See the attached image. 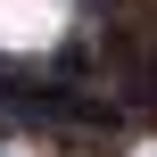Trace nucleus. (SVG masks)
<instances>
[{"mask_svg": "<svg viewBox=\"0 0 157 157\" xmlns=\"http://www.w3.org/2000/svg\"><path fill=\"white\" fill-rule=\"evenodd\" d=\"M0 108L25 116V124H50V132H116V124H124L116 99H83V91H66V83H25V91H8Z\"/></svg>", "mask_w": 157, "mask_h": 157, "instance_id": "nucleus-1", "label": "nucleus"}, {"mask_svg": "<svg viewBox=\"0 0 157 157\" xmlns=\"http://www.w3.org/2000/svg\"><path fill=\"white\" fill-rule=\"evenodd\" d=\"M83 8H91V17H108V8H116V0H83Z\"/></svg>", "mask_w": 157, "mask_h": 157, "instance_id": "nucleus-2", "label": "nucleus"}]
</instances>
